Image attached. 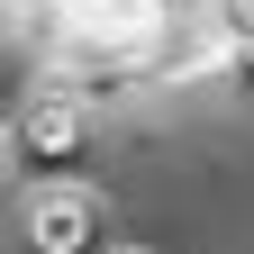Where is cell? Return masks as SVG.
Segmentation results:
<instances>
[{
    "label": "cell",
    "mask_w": 254,
    "mask_h": 254,
    "mask_svg": "<svg viewBox=\"0 0 254 254\" xmlns=\"http://www.w3.org/2000/svg\"><path fill=\"white\" fill-rule=\"evenodd\" d=\"M91 118L73 91H55V82H37L27 73V91H18V109H9V164H27L37 182H55V173H73L82 154H91Z\"/></svg>",
    "instance_id": "7a4b0ae2"
},
{
    "label": "cell",
    "mask_w": 254,
    "mask_h": 254,
    "mask_svg": "<svg viewBox=\"0 0 254 254\" xmlns=\"http://www.w3.org/2000/svg\"><path fill=\"white\" fill-rule=\"evenodd\" d=\"M0 164H9V109H0Z\"/></svg>",
    "instance_id": "5b68a950"
},
{
    "label": "cell",
    "mask_w": 254,
    "mask_h": 254,
    "mask_svg": "<svg viewBox=\"0 0 254 254\" xmlns=\"http://www.w3.org/2000/svg\"><path fill=\"white\" fill-rule=\"evenodd\" d=\"M109 254H154V245H109Z\"/></svg>",
    "instance_id": "8992f818"
},
{
    "label": "cell",
    "mask_w": 254,
    "mask_h": 254,
    "mask_svg": "<svg viewBox=\"0 0 254 254\" xmlns=\"http://www.w3.org/2000/svg\"><path fill=\"white\" fill-rule=\"evenodd\" d=\"M218 55H227V18H218V0H164L145 27V73L154 91H190L218 73Z\"/></svg>",
    "instance_id": "3957f363"
},
{
    "label": "cell",
    "mask_w": 254,
    "mask_h": 254,
    "mask_svg": "<svg viewBox=\"0 0 254 254\" xmlns=\"http://www.w3.org/2000/svg\"><path fill=\"white\" fill-rule=\"evenodd\" d=\"M9 236H18V254H109V190L82 173L27 182L9 200Z\"/></svg>",
    "instance_id": "6da1fadb"
},
{
    "label": "cell",
    "mask_w": 254,
    "mask_h": 254,
    "mask_svg": "<svg viewBox=\"0 0 254 254\" xmlns=\"http://www.w3.org/2000/svg\"><path fill=\"white\" fill-rule=\"evenodd\" d=\"M218 91H227L236 109H254V37H227V55H218V73H209Z\"/></svg>",
    "instance_id": "277c9868"
}]
</instances>
